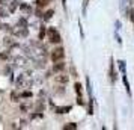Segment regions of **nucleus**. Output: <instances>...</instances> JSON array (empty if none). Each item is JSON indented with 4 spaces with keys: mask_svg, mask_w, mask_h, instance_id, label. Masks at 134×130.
Listing matches in <instances>:
<instances>
[{
    "mask_svg": "<svg viewBox=\"0 0 134 130\" xmlns=\"http://www.w3.org/2000/svg\"><path fill=\"white\" fill-rule=\"evenodd\" d=\"M53 64H54L53 68H51L53 73H62V71L65 70V62L63 61H57V62H53Z\"/></svg>",
    "mask_w": 134,
    "mask_h": 130,
    "instance_id": "nucleus-6",
    "label": "nucleus"
},
{
    "mask_svg": "<svg viewBox=\"0 0 134 130\" xmlns=\"http://www.w3.org/2000/svg\"><path fill=\"white\" fill-rule=\"evenodd\" d=\"M93 105H95L93 97H89V105H87V113L89 115H93Z\"/></svg>",
    "mask_w": 134,
    "mask_h": 130,
    "instance_id": "nucleus-13",
    "label": "nucleus"
},
{
    "mask_svg": "<svg viewBox=\"0 0 134 130\" xmlns=\"http://www.w3.org/2000/svg\"><path fill=\"white\" fill-rule=\"evenodd\" d=\"M47 35V29H45V26H39V35H38V41H42L44 38Z\"/></svg>",
    "mask_w": 134,
    "mask_h": 130,
    "instance_id": "nucleus-12",
    "label": "nucleus"
},
{
    "mask_svg": "<svg viewBox=\"0 0 134 130\" xmlns=\"http://www.w3.org/2000/svg\"><path fill=\"white\" fill-rule=\"evenodd\" d=\"M122 82H124V86H125V91H127L128 97H131L133 94H131V86H130V82H128V79H127V73H125V74H122Z\"/></svg>",
    "mask_w": 134,
    "mask_h": 130,
    "instance_id": "nucleus-7",
    "label": "nucleus"
},
{
    "mask_svg": "<svg viewBox=\"0 0 134 130\" xmlns=\"http://www.w3.org/2000/svg\"><path fill=\"white\" fill-rule=\"evenodd\" d=\"M115 26H116V30H119V29H121V21H116Z\"/></svg>",
    "mask_w": 134,
    "mask_h": 130,
    "instance_id": "nucleus-35",
    "label": "nucleus"
},
{
    "mask_svg": "<svg viewBox=\"0 0 134 130\" xmlns=\"http://www.w3.org/2000/svg\"><path fill=\"white\" fill-rule=\"evenodd\" d=\"M56 94H57V95L65 94V86H57V89H56Z\"/></svg>",
    "mask_w": 134,
    "mask_h": 130,
    "instance_id": "nucleus-27",
    "label": "nucleus"
},
{
    "mask_svg": "<svg viewBox=\"0 0 134 130\" xmlns=\"http://www.w3.org/2000/svg\"><path fill=\"white\" fill-rule=\"evenodd\" d=\"M11 58V53H8V51H0V59L2 61H8Z\"/></svg>",
    "mask_w": 134,
    "mask_h": 130,
    "instance_id": "nucleus-22",
    "label": "nucleus"
},
{
    "mask_svg": "<svg viewBox=\"0 0 134 130\" xmlns=\"http://www.w3.org/2000/svg\"><path fill=\"white\" fill-rule=\"evenodd\" d=\"M89 2H91V0H83V8H81V11H83V15H85V17H86V9H87Z\"/></svg>",
    "mask_w": 134,
    "mask_h": 130,
    "instance_id": "nucleus-24",
    "label": "nucleus"
},
{
    "mask_svg": "<svg viewBox=\"0 0 134 130\" xmlns=\"http://www.w3.org/2000/svg\"><path fill=\"white\" fill-rule=\"evenodd\" d=\"M118 68L121 71V74H125V73H127V62L124 61V59L118 61Z\"/></svg>",
    "mask_w": 134,
    "mask_h": 130,
    "instance_id": "nucleus-9",
    "label": "nucleus"
},
{
    "mask_svg": "<svg viewBox=\"0 0 134 130\" xmlns=\"http://www.w3.org/2000/svg\"><path fill=\"white\" fill-rule=\"evenodd\" d=\"M3 29L6 32H9V33H12V30H14V27L11 24H3Z\"/></svg>",
    "mask_w": 134,
    "mask_h": 130,
    "instance_id": "nucleus-28",
    "label": "nucleus"
},
{
    "mask_svg": "<svg viewBox=\"0 0 134 130\" xmlns=\"http://www.w3.org/2000/svg\"><path fill=\"white\" fill-rule=\"evenodd\" d=\"M30 76H26V74H20L18 79L15 80V85L17 86H23V88H30L32 86V80L29 79Z\"/></svg>",
    "mask_w": 134,
    "mask_h": 130,
    "instance_id": "nucleus-3",
    "label": "nucleus"
},
{
    "mask_svg": "<svg viewBox=\"0 0 134 130\" xmlns=\"http://www.w3.org/2000/svg\"><path fill=\"white\" fill-rule=\"evenodd\" d=\"M86 83H87V94H89V97H92V85H91V79L86 76Z\"/></svg>",
    "mask_w": 134,
    "mask_h": 130,
    "instance_id": "nucleus-23",
    "label": "nucleus"
},
{
    "mask_svg": "<svg viewBox=\"0 0 134 130\" xmlns=\"http://www.w3.org/2000/svg\"><path fill=\"white\" fill-rule=\"evenodd\" d=\"M35 17H38V18H42V12L39 11V8L36 9V12H35Z\"/></svg>",
    "mask_w": 134,
    "mask_h": 130,
    "instance_id": "nucleus-31",
    "label": "nucleus"
},
{
    "mask_svg": "<svg viewBox=\"0 0 134 130\" xmlns=\"http://www.w3.org/2000/svg\"><path fill=\"white\" fill-rule=\"evenodd\" d=\"M63 58H65V49H63V47H56V49L50 53V59H51V62L63 61Z\"/></svg>",
    "mask_w": 134,
    "mask_h": 130,
    "instance_id": "nucleus-2",
    "label": "nucleus"
},
{
    "mask_svg": "<svg viewBox=\"0 0 134 130\" xmlns=\"http://www.w3.org/2000/svg\"><path fill=\"white\" fill-rule=\"evenodd\" d=\"M17 8H18V3H17V0H14V2H11V5H9V12L14 14L15 11H17Z\"/></svg>",
    "mask_w": 134,
    "mask_h": 130,
    "instance_id": "nucleus-18",
    "label": "nucleus"
},
{
    "mask_svg": "<svg viewBox=\"0 0 134 130\" xmlns=\"http://www.w3.org/2000/svg\"><path fill=\"white\" fill-rule=\"evenodd\" d=\"M35 109H36V112H42V111H44V105H42V101H39V103H36V106H35Z\"/></svg>",
    "mask_w": 134,
    "mask_h": 130,
    "instance_id": "nucleus-25",
    "label": "nucleus"
},
{
    "mask_svg": "<svg viewBox=\"0 0 134 130\" xmlns=\"http://www.w3.org/2000/svg\"><path fill=\"white\" fill-rule=\"evenodd\" d=\"M20 109H21V112H27V106L21 105V107H20Z\"/></svg>",
    "mask_w": 134,
    "mask_h": 130,
    "instance_id": "nucleus-36",
    "label": "nucleus"
},
{
    "mask_svg": "<svg viewBox=\"0 0 134 130\" xmlns=\"http://www.w3.org/2000/svg\"><path fill=\"white\" fill-rule=\"evenodd\" d=\"M20 98H21V95H20L17 91H12V92H11V100H12V101H20Z\"/></svg>",
    "mask_w": 134,
    "mask_h": 130,
    "instance_id": "nucleus-20",
    "label": "nucleus"
},
{
    "mask_svg": "<svg viewBox=\"0 0 134 130\" xmlns=\"http://www.w3.org/2000/svg\"><path fill=\"white\" fill-rule=\"evenodd\" d=\"M0 29H3V24H2V23H0Z\"/></svg>",
    "mask_w": 134,
    "mask_h": 130,
    "instance_id": "nucleus-39",
    "label": "nucleus"
},
{
    "mask_svg": "<svg viewBox=\"0 0 134 130\" xmlns=\"http://www.w3.org/2000/svg\"><path fill=\"white\" fill-rule=\"evenodd\" d=\"M77 129V124L75 123H68L63 126V130H75Z\"/></svg>",
    "mask_w": 134,
    "mask_h": 130,
    "instance_id": "nucleus-19",
    "label": "nucleus"
},
{
    "mask_svg": "<svg viewBox=\"0 0 134 130\" xmlns=\"http://www.w3.org/2000/svg\"><path fill=\"white\" fill-rule=\"evenodd\" d=\"M51 2H53V0H36V2H35V3H36V6L39 8V9H41V8L47 6V5H48V3H51Z\"/></svg>",
    "mask_w": 134,
    "mask_h": 130,
    "instance_id": "nucleus-15",
    "label": "nucleus"
},
{
    "mask_svg": "<svg viewBox=\"0 0 134 130\" xmlns=\"http://www.w3.org/2000/svg\"><path fill=\"white\" fill-rule=\"evenodd\" d=\"M71 74H72L74 77L77 76V71H75V68H74V67H71Z\"/></svg>",
    "mask_w": 134,
    "mask_h": 130,
    "instance_id": "nucleus-34",
    "label": "nucleus"
},
{
    "mask_svg": "<svg viewBox=\"0 0 134 130\" xmlns=\"http://www.w3.org/2000/svg\"><path fill=\"white\" fill-rule=\"evenodd\" d=\"M53 14H54V11L53 9H50V11H47V12L42 15V20L44 21H50V20L53 18Z\"/></svg>",
    "mask_w": 134,
    "mask_h": 130,
    "instance_id": "nucleus-16",
    "label": "nucleus"
},
{
    "mask_svg": "<svg viewBox=\"0 0 134 130\" xmlns=\"http://www.w3.org/2000/svg\"><path fill=\"white\" fill-rule=\"evenodd\" d=\"M71 109H72L71 106H63V107H56V112H57L59 115H62V113H68Z\"/></svg>",
    "mask_w": 134,
    "mask_h": 130,
    "instance_id": "nucleus-14",
    "label": "nucleus"
},
{
    "mask_svg": "<svg viewBox=\"0 0 134 130\" xmlns=\"http://www.w3.org/2000/svg\"><path fill=\"white\" fill-rule=\"evenodd\" d=\"M77 103H79L80 106H85V105H86L85 100H83V97H77Z\"/></svg>",
    "mask_w": 134,
    "mask_h": 130,
    "instance_id": "nucleus-30",
    "label": "nucleus"
},
{
    "mask_svg": "<svg viewBox=\"0 0 134 130\" xmlns=\"http://www.w3.org/2000/svg\"><path fill=\"white\" fill-rule=\"evenodd\" d=\"M68 80H69V77L68 76H65V74H62V73H59V76H57V82L59 83H68Z\"/></svg>",
    "mask_w": 134,
    "mask_h": 130,
    "instance_id": "nucleus-17",
    "label": "nucleus"
},
{
    "mask_svg": "<svg viewBox=\"0 0 134 130\" xmlns=\"http://www.w3.org/2000/svg\"><path fill=\"white\" fill-rule=\"evenodd\" d=\"M20 95H21V98H32L33 97V92L32 91H23Z\"/></svg>",
    "mask_w": 134,
    "mask_h": 130,
    "instance_id": "nucleus-21",
    "label": "nucleus"
},
{
    "mask_svg": "<svg viewBox=\"0 0 134 130\" xmlns=\"http://www.w3.org/2000/svg\"><path fill=\"white\" fill-rule=\"evenodd\" d=\"M115 37H116V39H118V43L122 44V39H121V37H119V33H118V30L115 32Z\"/></svg>",
    "mask_w": 134,
    "mask_h": 130,
    "instance_id": "nucleus-32",
    "label": "nucleus"
},
{
    "mask_svg": "<svg viewBox=\"0 0 134 130\" xmlns=\"http://www.w3.org/2000/svg\"><path fill=\"white\" fill-rule=\"evenodd\" d=\"M12 35L17 38H27V35H29V30H27V27H23V26H15L12 30Z\"/></svg>",
    "mask_w": 134,
    "mask_h": 130,
    "instance_id": "nucleus-4",
    "label": "nucleus"
},
{
    "mask_svg": "<svg viewBox=\"0 0 134 130\" xmlns=\"http://www.w3.org/2000/svg\"><path fill=\"white\" fill-rule=\"evenodd\" d=\"M3 17H6V11L3 9V6H0V18H3Z\"/></svg>",
    "mask_w": 134,
    "mask_h": 130,
    "instance_id": "nucleus-29",
    "label": "nucleus"
},
{
    "mask_svg": "<svg viewBox=\"0 0 134 130\" xmlns=\"http://www.w3.org/2000/svg\"><path fill=\"white\" fill-rule=\"evenodd\" d=\"M47 38H48V41L51 44H60L62 43L60 33H59L57 29H54V27H48V29H47Z\"/></svg>",
    "mask_w": 134,
    "mask_h": 130,
    "instance_id": "nucleus-1",
    "label": "nucleus"
},
{
    "mask_svg": "<svg viewBox=\"0 0 134 130\" xmlns=\"http://www.w3.org/2000/svg\"><path fill=\"white\" fill-rule=\"evenodd\" d=\"M0 5H6V0H0Z\"/></svg>",
    "mask_w": 134,
    "mask_h": 130,
    "instance_id": "nucleus-38",
    "label": "nucleus"
},
{
    "mask_svg": "<svg viewBox=\"0 0 134 130\" xmlns=\"http://www.w3.org/2000/svg\"><path fill=\"white\" fill-rule=\"evenodd\" d=\"M20 9H21V12H23V14L32 15V8L29 6V5H24V3H21V5H20Z\"/></svg>",
    "mask_w": 134,
    "mask_h": 130,
    "instance_id": "nucleus-11",
    "label": "nucleus"
},
{
    "mask_svg": "<svg viewBox=\"0 0 134 130\" xmlns=\"http://www.w3.org/2000/svg\"><path fill=\"white\" fill-rule=\"evenodd\" d=\"M109 76L110 80H111V85L116 83V71H115V64H113V58H110V70H109Z\"/></svg>",
    "mask_w": 134,
    "mask_h": 130,
    "instance_id": "nucleus-5",
    "label": "nucleus"
},
{
    "mask_svg": "<svg viewBox=\"0 0 134 130\" xmlns=\"http://www.w3.org/2000/svg\"><path fill=\"white\" fill-rule=\"evenodd\" d=\"M130 20L134 23V11H133V9H130Z\"/></svg>",
    "mask_w": 134,
    "mask_h": 130,
    "instance_id": "nucleus-33",
    "label": "nucleus"
},
{
    "mask_svg": "<svg viewBox=\"0 0 134 130\" xmlns=\"http://www.w3.org/2000/svg\"><path fill=\"white\" fill-rule=\"evenodd\" d=\"M62 5H63V8L66 9V0H62Z\"/></svg>",
    "mask_w": 134,
    "mask_h": 130,
    "instance_id": "nucleus-37",
    "label": "nucleus"
},
{
    "mask_svg": "<svg viewBox=\"0 0 134 130\" xmlns=\"http://www.w3.org/2000/svg\"><path fill=\"white\" fill-rule=\"evenodd\" d=\"M74 91L77 94V97H83V86H81V83H74Z\"/></svg>",
    "mask_w": 134,
    "mask_h": 130,
    "instance_id": "nucleus-10",
    "label": "nucleus"
},
{
    "mask_svg": "<svg viewBox=\"0 0 134 130\" xmlns=\"http://www.w3.org/2000/svg\"><path fill=\"white\" fill-rule=\"evenodd\" d=\"M15 62H17V65H18V67H21V65L26 62V59H24V58H17V59H15ZM17 65H15V67H17Z\"/></svg>",
    "mask_w": 134,
    "mask_h": 130,
    "instance_id": "nucleus-26",
    "label": "nucleus"
},
{
    "mask_svg": "<svg viewBox=\"0 0 134 130\" xmlns=\"http://www.w3.org/2000/svg\"><path fill=\"white\" fill-rule=\"evenodd\" d=\"M3 44H5L6 47H18V44L15 43L11 37H5L3 38Z\"/></svg>",
    "mask_w": 134,
    "mask_h": 130,
    "instance_id": "nucleus-8",
    "label": "nucleus"
}]
</instances>
